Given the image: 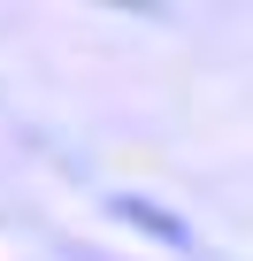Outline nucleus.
Masks as SVG:
<instances>
[{"mask_svg": "<svg viewBox=\"0 0 253 261\" xmlns=\"http://www.w3.org/2000/svg\"><path fill=\"white\" fill-rule=\"evenodd\" d=\"M115 215H123V223H138V230H146V238H161V246H192V230H184L169 207L138 200V192H123V200H115Z\"/></svg>", "mask_w": 253, "mask_h": 261, "instance_id": "nucleus-1", "label": "nucleus"}]
</instances>
